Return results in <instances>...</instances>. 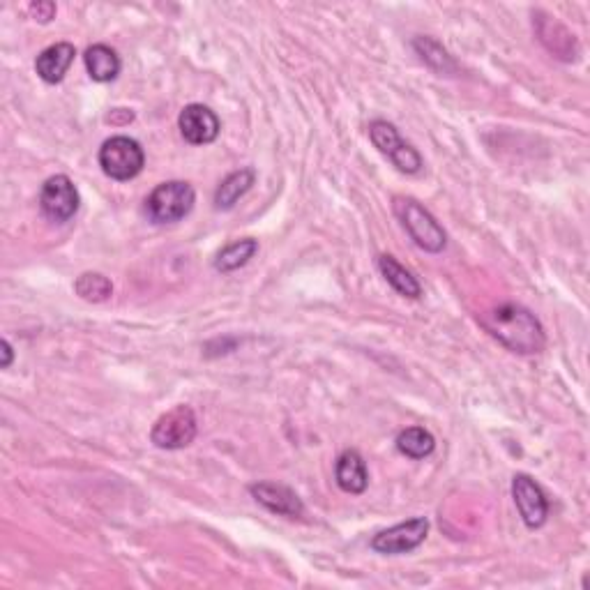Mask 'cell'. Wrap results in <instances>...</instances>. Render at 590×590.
I'll return each mask as SVG.
<instances>
[{"instance_id": "cell-1", "label": "cell", "mask_w": 590, "mask_h": 590, "mask_svg": "<svg viewBox=\"0 0 590 590\" xmlns=\"http://www.w3.org/2000/svg\"><path fill=\"white\" fill-rule=\"evenodd\" d=\"M482 325L491 337L498 339V344H503L512 353L533 355L540 353L547 344L544 328L535 319V314L528 312L526 307L514 305V302L494 307L484 314Z\"/></svg>"}, {"instance_id": "cell-2", "label": "cell", "mask_w": 590, "mask_h": 590, "mask_svg": "<svg viewBox=\"0 0 590 590\" xmlns=\"http://www.w3.org/2000/svg\"><path fill=\"white\" fill-rule=\"evenodd\" d=\"M395 213L402 219L404 229L408 236L418 247L425 249V252L438 254L443 252L445 245H448V236H445L443 226L436 222V217L420 206L418 201L413 199H395Z\"/></svg>"}, {"instance_id": "cell-3", "label": "cell", "mask_w": 590, "mask_h": 590, "mask_svg": "<svg viewBox=\"0 0 590 590\" xmlns=\"http://www.w3.org/2000/svg\"><path fill=\"white\" fill-rule=\"evenodd\" d=\"M196 201L194 187L183 180H169L153 189L146 199V213L155 224H173L192 213Z\"/></svg>"}, {"instance_id": "cell-4", "label": "cell", "mask_w": 590, "mask_h": 590, "mask_svg": "<svg viewBox=\"0 0 590 590\" xmlns=\"http://www.w3.org/2000/svg\"><path fill=\"white\" fill-rule=\"evenodd\" d=\"M146 164V155L139 141L130 139V136H113V139L104 141L100 148V166L111 180L125 183L132 180L143 171Z\"/></svg>"}, {"instance_id": "cell-5", "label": "cell", "mask_w": 590, "mask_h": 590, "mask_svg": "<svg viewBox=\"0 0 590 590\" xmlns=\"http://www.w3.org/2000/svg\"><path fill=\"white\" fill-rule=\"evenodd\" d=\"M196 415L189 406H176L164 413L150 431V441L162 450L187 448L196 438Z\"/></svg>"}, {"instance_id": "cell-6", "label": "cell", "mask_w": 590, "mask_h": 590, "mask_svg": "<svg viewBox=\"0 0 590 590\" xmlns=\"http://www.w3.org/2000/svg\"><path fill=\"white\" fill-rule=\"evenodd\" d=\"M369 136H372L374 146L381 150L383 155H388V160L395 164L399 171L418 173L422 169L420 153L411 143H406L402 136H399L395 125L385 123V120H374V123L369 125Z\"/></svg>"}, {"instance_id": "cell-7", "label": "cell", "mask_w": 590, "mask_h": 590, "mask_svg": "<svg viewBox=\"0 0 590 590\" xmlns=\"http://www.w3.org/2000/svg\"><path fill=\"white\" fill-rule=\"evenodd\" d=\"M40 208L51 222H67L77 215L79 210V192L67 176H51L42 185L40 192Z\"/></svg>"}, {"instance_id": "cell-8", "label": "cell", "mask_w": 590, "mask_h": 590, "mask_svg": "<svg viewBox=\"0 0 590 590\" xmlns=\"http://www.w3.org/2000/svg\"><path fill=\"white\" fill-rule=\"evenodd\" d=\"M427 533H429V521L425 517L408 519L404 521V524H397L388 528V531L378 533L372 540V549L378 551V554H388V556L406 554V551H413L415 547H420V544L425 542Z\"/></svg>"}, {"instance_id": "cell-9", "label": "cell", "mask_w": 590, "mask_h": 590, "mask_svg": "<svg viewBox=\"0 0 590 590\" xmlns=\"http://www.w3.org/2000/svg\"><path fill=\"white\" fill-rule=\"evenodd\" d=\"M512 496L517 503L521 519L528 528H540L549 517V503L540 484L531 475H514L512 480Z\"/></svg>"}, {"instance_id": "cell-10", "label": "cell", "mask_w": 590, "mask_h": 590, "mask_svg": "<svg viewBox=\"0 0 590 590\" xmlns=\"http://www.w3.org/2000/svg\"><path fill=\"white\" fill-rule=\"evenodd\" d=\"M178 127L180 134L185 136V141L192 143V146H208V143L217 139L219 130H222L215 111L203 107V104H189V107L180 111Z\"/></svg>"}, {"instance_id": "cell-11", "label": "cell", "mask_w": 590, "mask_h": 590, "mask_svg": "<svg viewBox=\"0 0 590 590\" xmlns=\"http://www.w3.org/2000/svg\"><path fill=\"white\" fill-rule=\"evenodd\" d=\"M249 491H252V496L263 505V508H268L275 514H282V517L295 519V517H302V512H305L298 494L291 491L289 487H284V484L259 482V484H252Z\"/></svg>"}, {"instance_id": "cell-12", "label": "cell", "mask_w": 590, "mask_h": 590, "mask_svg": "<svg viewBox=\"0 0 590 590\" xmlns=\"http://www.w3.org/2000/svg\"><path fill=\"white\" fill-rule=\"evenodd\" d=\"M74 56H77V49L70 42H58L51 44L42 51L35 60V70L40 74L42 81L47 83H60L65 79L67 70H70L74 63Z\"/></svg>"}, {"instance_id": "cell-13", "label": "cell", "mask_w": 590, "mask_h": 590, "mask_svg": "<svg viewBox=\"0 0 590 590\" xmlns=\"http://www.w3.org/2000/svg\"><path fill=\"white\" fill-rule=\"evenodd\" d=\"M335 478L339 489L346 494H362L369 484V473L365 459L360 457L358 450H346L339 455L335 466Z\"/></svg>"}, {"instance_id": "cell-14", "label": "cell", "mask_w": 590, "mask_h": 590, "mask_svg": "<svg viewBox=\"0 0 590 590\" xmlns=\"http://www.w3.org/2000/svg\"><path fill=\"white\" fill-rule=\"evenodd\" d=\"M83 63H86L90 79L97 83L113 81L120 74V58L107 44H93V47H88Z\"/></svg>"}, {"instance_id": "cell-15", "label": "cell", "mask_w": 590, "mask_h": 590, "mask_svg": "<svg viewBox=\"0 0 590 590\" xmlns=\"http://www.w3.org/2000/svg\"><path fill=\"white\" fill-rule=\"evenodd\" d=\"M378 270H381V275L388 279V284L397 293L406 295V298H420L422 293L420 282L413 277V272H408L402 263L395 259V256L390 254L378 256Z\"/></svg>"}, {"instance_id": "cell-16", "label": "cell", "mask_w": 590, "mask_h": 590, "mask_svg": "<svg viewBox=\"0 0 590 590\" xmlns=\"http://www.w3.org/2000/svg\"><path fill=\"white\" fill-rule=\"evenodd\" d=\"M254 180L256 176L252 169H240L236 173H231V176H226L215 192L217 210H231L233 206H236L242 196L252 189Z\"/></svg>"}, {"instance_id": "cell-17", "label": "cell", "mask_w": 590, "mask_h": 590, "mask_svg": "<svg viewBox=\"0 0 590 590\" xmlns=\"http://www.w3.org/2000/svg\"><path fill=\"white\" fill-rule=\"evenodd\" d=\"M259 252V242L254 238H242L226 245L215 259V270L219 272H233L242 266H247L249 259H254V254Z\"/></svg>"}, {"instance_id": "cell-18", "label": "cell", "mask_w": 590, "mask_h": 590, "mask_svg": "<svg viewBox=\"0 0 590 590\" xmlns=\"http://www.w3.org/2000/svg\"><path fill=\"white\" fill-rule=\"evenodd\" d=\"M436 448L434 436L422 427H408L397 436V450L408 459H425Z\"/></svg>"}, {"instance_id": "cell-19", "label": "cell", "mask_w": 590, "mask_h": 590, "mask_svg": "<svg viewBox=\"0 0 590 590\" xmlns=\"http://www.w3.org/2000/svg\"><path fill=\"white\" fill-rule=\"evenodd\" d=\"M413 44H415V49H418V54L422 56V60L434 67V70L452 72L457 67L455 60L448 56V51H445L438 42L429 40V37H418V40H415Z\"/></svg>"}, {"instance_id": "cell-20", "label": "cell", "mask_w": 590, "mask_h": 590, "mask_svg": "<svg viewBox=\"0 0 590 590\" xmlns=\"http://www.w3.org/2000/svg\"><path fill=\"white\" fill-rule=\"evenodd\" d=\"M113 291L111 282L100 272H86L77 279V293L88 302H102L107 300Z\"/></svg>"}, {"instance_id": "cell-21", "label": "cell", "mask_w": 590, "mask_h": 590, "mask_svg": "<svg viewBox=\"0 0 590 590\" xmlns=\"http://www.w3.org/2000/svg\"><path fill=\"white\" fill-rule=\"evenodd\" d=\"M30 12L35 14L37 21H42V24H47V21L54 19L56 5H54V3H33V5H30Z\"/></svg>"}, {"instance_id": "cell-22", "label": "cell", "mask_w": 590, "mask_h": 590, "mask_svg": "<svg viewBox=\"0 0 590 590\" xmlns=\"http://www.w3.org/2000/svg\"><path fill=\"white\" fill-rule=\"evenodd\" d=\"M0 349H3V362H0V367L7 369V367L12 365V360H14V351H12V346H10V342H7V339H3V342H0Z\"/></svg>"}]
</instances>
